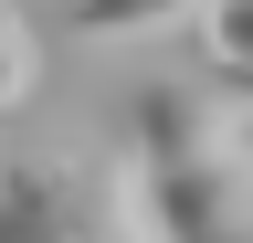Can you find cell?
I'll return each mask as SVG.
<instances>
[{
	"instance_id": "obj_7",
	"label": "cell",
	"mask_w": 253,
	"mask_h": 243,
	"mask_svg": "<svg viewBox=\"0 0 253 243\" xmlns=\"http://www.w3.org/2000/svg\"><path fill=\"white\" fill-rule=\"evenodd\" d=\"M221 243H253V222H243V233H221Z\"/></svg>"
},
{
	"instance_id": "obj_2",
	"label": "cell",
	"mask_w": 253,
	"mask_h": 243,
	"mask_svg": "<svg viewBox=\"0 0 253 243\" xmlns=\"http://www.w3.org/2000/svg\"><path fill=\"white\" fill-rule=\"evenodd\" d=\"M243 85L221 74H169L137 96V159L148 169H190V159H221V148H243Z\"/></svg>"
},
{
	"instance_id": "obj_8",
	"label": "cell",
	"mask_w": 253,
	"mask_h": 243,
	"mask_svg": "<svg viewBox=\"0 0 253 243\" xmlns=\"http://www.w3.org/2000/svg\"><path fill=\"white\" fill-rule=\"evenodd\" d=\"M243 148H253V127H243Z\"/></svg>"
},
{
	"instance_id": "obj_4",
	"label": "cell",
	"mask_w": 253,
	"mask_h": 243,
	"mask_svg": "<svg viewBox=\"0 0 253 243\" xmlns=\"http://www.w3.org/2000/svg\"><path fill=\"white\" fill-rule=\"evenodd\" d=\"M201 11L211 0H74V43H158Z\"/></svg>"
},
{
	"instance_id": "obj_1",
	"label": "cell",
	"mask_w": 253,
	"mask_h": 243,
	"mask_svg": "<svg viewBox=\"0 0 253 243\" xmlns=\"http://www.w3.org/2000/svg\"><path fill=\"white\" fill-rule=\"evenodd\" d=\"M0 243H158L137 148H32L0 159Z\"/></svg>"
},
{
	"instance_id": "obj_3",
	"label": "cell",
	"mask_w": 253,
	"mask_h": 243,
	"mask_svg": "<svg viewBox=\"0 0 253 243\" xmlns=\"http://www.w3.org/2000/svg\"><path fill=\"white\" fill-rule=\"evenodd\" d=\"M148 211H158V243H221L253 222V148H221V159H190V169H148Z\"/></svg>"
},
{
	"instance_id": "obj_5",
	"label": "cell",
	"mask_w": 253,
	"mask_h": 243,
	"mask_svg": "<svg viewBox=\"0 0 253 243\" xmlns=\"http://www.w3.org/2000/svg\"><path fill=\"white\" fill-rule=\"evenodd\" d=\"M201 43H211L221 85H253V0H211V11H201Z\"/></svg>"
},
{
	"instance_id": "obj_6",
	"label": "cell",
	"mask_w": 253,
	"mask_h": 243,
	"mask_svg": "<svg viewBox=\"0 0 253 243\" xmlns=\"http://www.w3.org/2000/svg\"><path fill=\"white\" fill-rule=\"evenodd\" d=\"M32 85H42V43H32V21L0 0V116L32 106Z\"/></svg>"
}]
</instances>
